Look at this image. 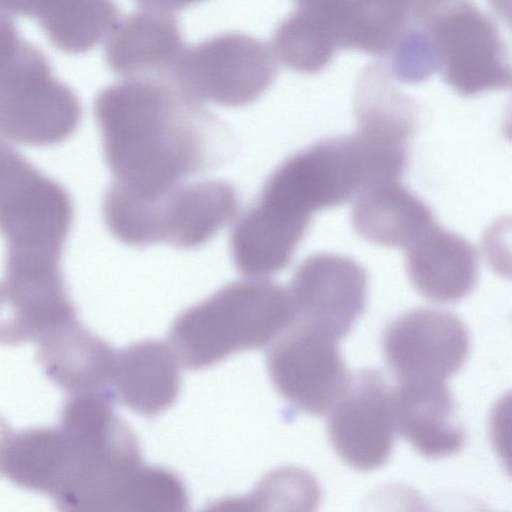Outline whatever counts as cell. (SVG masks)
I'll return each mask as SVG.
<instances>
[{
  "mask_svg": "<svg viewBox=\"0 0 512 512\" xmlns=\"http://www.w3.org/2000/svg\"><path fill=\"white\" fill-rule=\"evenodd\" d=\"M180 390L178 360L159 340L116 351L108 393L138 414L152 417L172 406Z\"/></svg>",
  "mask_w": 512,
  "mask_h": 512,
  "instance_id": "e0dca14e",
  "label": "cell"
},
{
  "mask_svg": "<svg viewBox=\"0 0 512 512\" xmlns=\"http://www.w3.org/2000/svg\"><path fill=\"white\" fill-rule=\"evenodd\" d=\"M138 6L155 12L174 13L204 0H133Z\"/></svg>",
  "mask_w": 512,
  "mask_h": 512,
  "instance_id": "484cf974",
  "label": "cell"
},
{
  "mask_svg": "<svg viewBox=\"0 0 512 512\" xmlns=\"http://www.w3.org/2000/svg\"><path fill=\"white\" fill-rule=\"evenodd\" d=\"M185 50L177 20L168 13L135 12L117 22L104 54L123 79H171Z\"/></svg>",
  "mask_w": 512,
  "mask_h": 512,
  "instance_id": "5bb4252c",
  "label": "cell"
},
{
  "mask_svg": "<svg viewBox=\"0 0 512 512\" xmlns=\"http://www.w3.org/2000/svg\"><path fill=\"white\" fill-rule=\"evenodd\" d=\"M405 250L410 282L425 298L452 303L465 298L475 288L477 253L462 236L433 223Z\"/></svg>",
  "mask_w": 512,
  "mask_h": 512,
  "instance_id": "2e32d148",
  "label": "cell"
},
{
  "mask_svg": "<svg viewBox=\"0 0 512 512\" xmlns=\"http://www.w3.org/2000/svg\"><path fill=\"white\" fill-rule=\"evenodd\" d=\"M455 408L444 381L399 380L392 387L396 431L424 457L443 458L461 450L465 431Z\"/></svg>",
  "mask_w": 512,
  "mask_h": 512,
  "instance_id": "9a60e30c",
  "label": "cell"
},
{
  "mask_svg": "<svg viewBox=\"0 0 512 512\" xmlns=\"http://www.w3.org/2000/svg\"><path fill=\"white\" fill-rule=\"evenodd\" d=\"M106 392L70 394L60 414L66 454L50 496L62 511H122L128 483L141 466L133 431Z\"/></svg>",
  "mask_w": 512,
  "mask_h": 512,
  "instance_id": "7a4b0ae2",
  "label": "cell"
},
{
  "mask_svg": "<svg viewBox=\"0 0 512 512\" xmlns=\"http://www.w3.org/2000/svg\"><path fill=\"white\" fill-rule=\"evenodd\" d=\"M297 321L289 291L266 279L231 282L177 316L170 348L189 370L273 342Z\"/></svg>",
  "mask_w": 512,
  "mask_h": 512,
  "instance_id": "3957f363",
  "label": "cell"
},
{
  "mask_svg": "<svg viewBox=\"0 0 512 512\" xmlns=\"http://www.w3.org/2000/svg\"><path fill=\"white\" fill-rule=\"evenodd\" d=\"M382 348L399 380L444 381L463 366L470 338L467 327L455 314L417 308L387 325Z\"/></svg>",
  "mask_w": 512,
  "mask_h": 512,
  "instance_id": "8fae6325",
  "label": "cell"
},
{
  "mask_svg": "<svg viewBox=\"0 0 512 512\" xmlns=\"http://www.w3.org/2000/svg\"><path fill=\"white\" fill-rule=\"evenodd\" d=\"M188 507L182 480L158 466H140L130 479L122 512H179Z\"/></svg>",
  "mask_w": 512,
  "mask_h": 512,
  "instance_id": "cb8c5ba5",
  "label": "cell"
},
{
  "mask_svg": "<svg viewBox=\"0 0 512 512\" xmlns=\"http://www.w3.org/2000/svg\"><path fill=\"white\" fill-rule=\"evenodd\" d=\"M288 291L298 322L339 340L365 309L367 274L349 257L319 253L301 262Z\"/></svg>",
  "mask_w": 512,
  "mask_h": 512,
  "instance_id": "7c38bea8",
  "label": "cell"
},
{
  "mask_svg": "<svg viewBox=\"0 0 512 512\" xmlns=\"http://www.w3.org/2000/svg\"><path fill=\"white\" fill-rule=\"evenodd\" d=\"M276 75V58L265 43L242 33H224L185 49L172 80L197 102L241 107L256 101Z\"/></svg>",
  "mask_w": 512,
  "mask_h": 512,
  "instance_id": "ba28073f",
  "label": "cell"
},
{
  "mask_svg": "<svg viewBox=\"0 0 512 512\" xmlns=\"http://www.w3.org/2000/svg\"><path fill=\"white\" fill-rule=\"evenodd\" d=\"M0 15L32 18L54 47L80 54L109 35L119 8L114 0H0Z\"/></svg>",
  "mask_w": 512,
  "mask_h": 512,
  "instance_id": "d6986e66",
  "label": "cell"
},
{
  "mask_svg": "<svg viewBox=\"0 0 512 512\" xmlns=\"http://www.w3.org/2000/svg\"><path fill=\"white\" fill-rule=\"evenodd\" d=\"M351 222L363 239L396 248H406L435 223L430 208L398 180L375 182L359 191Z\"/></svg>",
  "mask_w": 512,
  "mask_h": 512,
  "instance_id": "ffe728a7",
  "label": "cell"
},
{
  "mask_svg": "<svg viewBox=\"0 0 512 512\" xmlns=\"http://www.w3.org/2000/svg\"><path fill=\"white\" fill-rule=\"evenodd\" d=\"M358 132L386 142L406 145L416 127V105L392 82L387 66L373 63L356 86Z\"/></svg>",
  "mask_w": 512,
  "mask_h": 512,
  "instance_id": "44dd1931",
  "label": "cell"
},
{
  "mask_svg": "<svg viewBox=\"0 0 512 512\" xmlns=\"http://www.w3.org/2000/svg\"><path fill=\"white\" fill-rule=\"evenodd\" d=\"M74 208L67 190L0 140V235L5 263H60Z\"/></svg>",
  "mask_w": 512,
  "mask_h": 512,
  "instance_id": "8992f818",
  "label": "cell"
},
{
  "mask_svg": "<svg viewBox=\"0 0 512 512\" xmlns=\"http://www.w3.org/2000/svg\"><path fill=\"white\" fill-rule=\"evenodd\" d=\"M113 183L137 193L164 189L218 167L235 137L171 79H125L93 105Z\"/></svg>",
  "mask_w": 512,
  "mask_h": 512,
  "instance_id": "6da1fadb",
  "label": "cell"
},
{
  "mask_svg": "<svg viewBox=\"0 0 512 512\" xmlns=\"http://www.w3.org/2000/svg\"><path fill=\"white\" fill-rule=\"evenodd\" d=\"M12 435V430L6 420L0 416V471L3 455Z\"/></svg>",
  "mask_w": 512,
  "mask_h": 512,
  "instance_id": "4316f807",
  "label": "cell"
},
{
  "mask_svg": "<svg viewBox=\"0 0 512 512\" xmlns=\"http://www.w3.org/2000/svg\"><path fill=\"white\" fill-rule=\"evenodd\" d=\"M391 77L399 82L418 84L437 72L436 60L424 28L412 22L388 54Z\"/></svg>",
  "mask_w": 512,
  "mask_h": 512,
  "instance_id": "d4e9b609",
  "label": "cell"
},
{
  "mask_svg": "<svg viewBox=\"0 0 512 512\" xmlns=\"http://www.w3.org/2000/svg\"><path fill=\"white\" fill-rule=\"evenodd\" d=\"M267 368L279 394L313 415L329 411L351 377L336 340L301 322L273 341Z\"/></svg>",
  "mask_w": 512,
  "mask_h": 512,
  "instance_id": "9c48e42d",
  "label": "cell"
},
{
  "mask_svg": "<svg viewBox=\"0 0 512 512\" xmlns=\"http://www.w3.org/2000/svg\"><path fill=\"white\" fill-rule=\"evenodd\" d=\"M37 346L45 376L61 389L108 393L116 351L77 319L43 335Z\"/></svg>",
  "mask_w": 512,
  "mask_h": 512,
  "instance_id": "ac0fdd59",
  "label": "cell"
},
{
  "mask_svg": "<svg viewBox=\"0 0 512 512\" xmlns=\"http://www.w3.org/2000/svg\"><path fill=\"white\" fill-rule=\"evenodd\" d=\"M65 441L57 427H34L12 433L0 473L14 485L51 496L65 460Z\"/></svg>",
  "mask_w": 512,
  "mask_h": 512,
  "instance_id": "7402d4cb",
  "label": "cell"
},
{
  "mask_svg": "<svg viewBox=\"0 0 512 512\" xmlns=\"http://www.w3.org/2000/svg\"><path fill=\"white\" fill-rule=\"evenodd\" d=\"M238 208L236 190L220 180L182 181L149 193L112 183L102 204L108 230L122 243L135 247L165 243L180 249L210 241L233 221Z\"/></svg>",
  "mask_w": 512,
  "mask_h": 512,
  "instance_id": "277c9868",
  "label": "cell"
},
{
  "mask_svg": "<svg viewBox=\"0 0 512 512\" xmlns=\"http://www.w3.org/2000/svg\"><path fill=\"white\" fill-rule=\"evenodd\" d=\"M443 81L464 97L509 88L508 49L495 23L471 0H441L418 20Z\"/></svg>",
  "mask_w": 512,
  "mask_h": 512,
  "instance_id": "52a82bcc",
  "label": "cell"
},
{
  "mask_svg": "<svg viewBox=\"0 0 512 512\" xmlns=\"http://www.w3.org/2000/svg\"><path fill=\"white\" fill-rule=\"evenodd\" d=\"M81 118L77 95L53 75L46 55L21 37L13 21H0V140L56 145Z\"/></svg>",
  "mask_w": 512,
  "mask_h": 512,
  "instance_id": "5b68a950",
  "label": "cell"
},
{
  "mask_svg": "<svg viewBox=\"0 0 512 512\" xmlns=\"http://www.w3.org/2000/svg\"><path fill=\"white\" fill-rule=\"evenodd\" d=\"M271 50L285 67L304 74L322 71L337 47L320 12L302 3L276 28Z\"/></svg>",
  "mask_w": 512,
  "mask_h": 512,
  "instance_id": "603a6c76",
  "label": "cell"
},
{
  "mask_svg": "<svg viewBox=\"0 0 512 512\" xmlns=\"http://www.w3.org/2000/svg\"><path fill=\"white\" fill-rule=\"evenodd\" d=\"M327 431L338 456L350 467L371 471L390 458L396 435L392 387L376 369L351 375L329 409Z\"/></svg>",
  "mask_w": 512,
  "mask_h": 512,
  "instance_id": "30bf717a",
  "label": "cell"
},
{
  "mask_svg": "<svg viewBox=\"0 0 512 512\" xmlns=\"http://www.w3.org/2000/svg\"><path fill=\"white\" fill-rule=\"evenodd\" d=\"M77 319L61 266L4 270L0 283V344L38 341Z\"/></svg>",
  "mask_w": 512,
  "mask_h": 512,
  "instance_id": "4fadbf2b",
  "label": "cell"
}]
</instances>
